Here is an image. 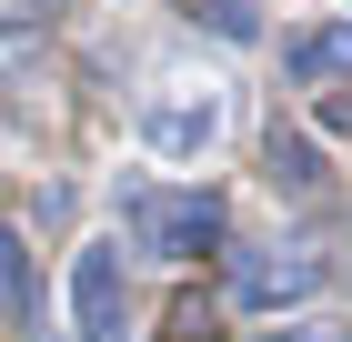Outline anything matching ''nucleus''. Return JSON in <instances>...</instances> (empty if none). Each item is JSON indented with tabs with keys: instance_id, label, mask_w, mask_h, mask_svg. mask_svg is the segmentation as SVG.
Instances as JSON below:
<instances>
[{
	"instance_id": "f257e3e1",
	"label": "nucleus",
	"mask_w": 352,
	"mask_h": 342,
	"mask_svg": "<svg viewBox=\"0 0 352 342\" xmlns=\"http://www.w3.org/2000/svg\"><path fill=\"white\" fill-rule=\"evenodd\" d=\"M121 222H131V242L162 252V262H191V252L221 242V202H212V191H162V182H141V191H121Z\"/></svg>"
},
{
	"instance_id": "f03ea898",
	"label": "nucleus",
	"mask_w": 352,
	"mask_h": 342,
	"mask_svg": "<svg viewBox=\"0 0 352 342\" xmlns=\"http://www.w3.org/2000/svg\"><path fill=\"white\" fill-rule=\"evenodd\" d=\"M71 322H81V342H121V322H131V292H121V242H91L81 262H71Z\"/></svg>"
},
{
	"instance_id": "7ed1b4c3",
	"label": "nucleus",
	"mask_w": 352,
	"mask_h": 342,
	"mask_svg": "<svg viewBox=\"0 0 352 342\" xmlns=\"http://www.w3.org/2000/svg\"><path fill=\"white\" fill-rule=\"evenodd\" d=\"M312 282H322V262H312L302 242H272V252H232V302H242V312H272V302H302Z\"/></svg>"
},
{
	"instance_id": "20e7f679",
	"label": "nucleus",
	"mask_w": 352,
	"mask_h": 342,
	"mask_svg": "<svg viewBox=\"0 0 352 342\" xmlns=\"http://www.w3.org/2000/svg\"><path fill=\"white\" fill-rule=\"evenodd\" d=\"M141 131H151V151H201V141L221 131V111H212V101H162Z\"/></svg>"
},
{
	"instance_id": "39448f33",
	"label": "nucleus",
	"mask_w": 352,
	"mask_h": 342,
	"mask_svg": "<svg viewBox=\"0 0 352 342\" xmlns=\"http://www.w3.org/2000/svg\"><path fill=\"white\" fill-rule=\"evenodd\" d=\"M352 71V21L312 30V41H292V81H342Z\"/></svg>"
},
{
	"instance_id": "423d86ee",
	"label": "nucleus",
	"mask_w": 352,
	"mask_h": 342,
	"mask_svg": "<svg viewBox=\"0 0 352 342\" xmlns=\"http://www.w3.org/2000/svg\"><path fill=\"white\" fill-rule=\"evenodd\" d=\"M272 182H282V191H322V151L292 141V131H272Z\"/></svg>"
},
{
	"instance_id": "0eeeda50",
	"label": "nucleus",
	"mask_w": 352,
	"mask_h": 342,
	"mask_svg": "<svg viewBox=\"0 0 352 342\" xmlns=\"http://www.w3.org/2000/svg\"><path fill=\"white\" fill-rule=\"evenodd\" d=\"M191 21H212L221 41H252V30H262V21H252V0H191Z\"/></svg>"
},
{
	"instance_id": "6e6552de",
	"label": "nucleus",
	"mask_w": 352,
	"mask_h": 342,
	"mask_svg": "<svg viewBox=\"0 0 352 342\" xmlns=\"http://www.w3.org/2000/svg\"><path fill=\"white\" fill-rule=\"evenodd\" d=\"M21 302H30V252L0 232V312H21Z\"/></svg>"
},
{
	"instance_id": "1a4fd4ad",
	"label": "nucleus",
	"mask_w": 352,
	"mask_h": 342,
	"mask_svg": "<svg viewBox=\"0 0 352 342\" xmlns=\"http://www.w3.org/2000/svg\"><path fill=\"white\" fill-rule=\"evenodd\" d=\"M171 342H221L212 332V302H171Z\"/></svg>"
},
{
	"instance_id": "9d476101",
	"label": "nucleus",
	"mask_w": 352,
	"mask_h": 342,
	"mask_svg": "<svg viewBox=\"0 0 352 342\" xmlns=\"http://www.w3.org/2000/svg\"><path fill=\"white\" fill-rule=\"evenodd\" d=\"M272 342H352L342 322H292V332H272Z\"/></svg>"
}]
</instances>
